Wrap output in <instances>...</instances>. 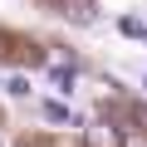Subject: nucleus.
I'll return each mask as SVG.
<instances>
[{"label":"nucleus","instance_id":"4","mask_svg":"<svg viewBox=\"0 0 147 147\" xmlns=\"http://www.w3.org/2000/svg\"><path fill=\"white\" fill-rule=\"evenodd\" d=\"M64 15L74 25H93V5H88V0H64Z\"/></svg>","mask_w":147,"mask_h":147},{"label":"nucleus","instance_id":"1","mask_svg":"<svg viewBox=\"0 0 147 147\" xmlns=\"http://www.w3.org/2000/svg\"><path fill=\"white\" fill-rule=\"evenodd\" d=\"M84 142H88V147H123V127H113V123H88V127H84Z\"/></svg>","mask_w":147,"mask_h":147},{"label":"nucleus","instance_id":"7","mask_svg":"<svg viewBox=\"0 0 147 147\" xmlns=\"http://www.w3.org/2000/svg\"><path fill=\"white\" fill-rule=\"evenodd\" d=\"M142 39H147V34H142Z\"/></svg>","mask_w":147,"mask_h":147},{"label":"nucleus","instance_id":"6","mask_svg":"<svg viewBox=\"0 0 147 147\" xmlns=\"http://www.w3.org/2000/svg\"><path fill=\"white\" fill-rule=\"evenodd\" d=\"M142 84H147V79H142Z\"/></svg>","mask_w":147,"mask_h":147},{"label":"nucleus","instance_id":"2","mask_svg":"<svg viewBox=\"0 0 147 147\" xmlns=\"http://www.w3.org/2000/svg\"><path fill=\"white\" fill-rule=\"evenodd\" d=\"M39 113H44L49 123H69V127H79V113H74L69 103H39Z\"/></svg>","mask_w":147,"mask_h":147},{"label":"nucleus","instance_id":"5","mask_svg":"<svg viewBox=\"0 0 147 147\" xmlns=\"http://www.w3.org/2000/svg\"><path fill=\"white\" fill-rule=\"evenodd\" d=\"M123 34H132V39H142V34H147V25H142L137 15H127V20H123Z\"/></svg>","mask_w":147,"mask_h":147},{"label":"nucleus","instance_id":"3","mask_svg":"<svg viewBox=\"0 0 147 147\" xmlns=\"http://www.w3.org/2000/svg\"><path fill=\"white\" fill-rule=\"evenodd\" d=\"M49 84H54V93H64V98H69V93H74V64H69V69H64V64H54V69H49Z\"/></svg>","mask_w":147,"mask_h":147}]
</instances>
